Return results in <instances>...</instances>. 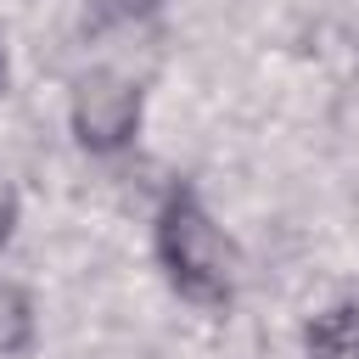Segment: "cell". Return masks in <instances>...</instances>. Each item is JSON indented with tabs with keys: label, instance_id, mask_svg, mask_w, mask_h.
<instances>
[{
	"label": "cell",
	"instance_id": "obj_6",
	"mask_svg": "<svg viewBox=\"0 0 359 359\" xmlns=\"http://www.w3.org/2000/svg\"><path fill=\"white\" fill-rule=\"evenodd\" d=\"M6 84H11V50H6V34H0V95H6Z\"/></svg>",
	"mask_w": 359,
	"mask_h": 359
},
{
	"label": "cell",
	"instance_id": "obj_3",
	"mask_svg": "<svg viewBox=\"0 0 359 359\" xmlns=\"http://www.w3.org/2000/svg\"><path fill=\"white\" fill-rule=\"evenodd\" d=\"M309 359H359V303H331L303 325Z\"/></svg>",
	"mask_w": 359,
	"mask_h": 359
},
{
	"label": "cell",
	"instance_id": "obj_1",
	"mask_svg": "<svg viewBox=\"0 0 359 359\" xmlns=\"http://www.w3.org/2000/svg\"><path fill=\"white\" fill-rule=\"evenodd\" d=\"M151 252L157 269L168 275V286L196 303V309H224L236 297V275H241V252L224 236V224L208 213V202L196 196V185H174L151 219Z\"/></svg>",
	"mask_w": 359,
	"mask_h": 359
},
{
	"label": "cell",
	"instance_id": "obj_5",
	"mask_svg": "<svg viewBox=\"0 0 359 359\" xmlns=\"http://www.w3.org/2000/svg\"><path fill=\"white\" fill-rule=\"evenodd\" d=\"M11 236H17V191L0 180V247H6Z\"/></svg>",
	"mask_w": 359,
	"mask_h": 359
},
{
	"label": "cell",
	"instance_id": "obj_2",
	"mask_svg": "<svg viewBox=\"0 0 359 359\" xmlns=\"http://www.w3.org/2000/svg\"><path fill=\"white\" fill-rule=\"evenodd\" d=\"M67 129L84 151L95 157H112L135 140L140 129V90L123 79V73H107V67H90L84 79H73V95H67Z\"/></svg>",
	"mask_w": 359,
	"mask_h": 359
},
{
	"label": "cell",
	"instance_id": "obj_4",
	"mask_svg": "<svg viewBox=\"0 0 359 359\" xmlns=\"http://www.w3.org/2000/svg\"><path fill=\"white\" fill-rule=\"evenodd\" d=\"M34 348V297L17 280H0V359Z\"/></svg>",
	"mask_w": 359,
	"mask_h": 359
}]
</instances>
